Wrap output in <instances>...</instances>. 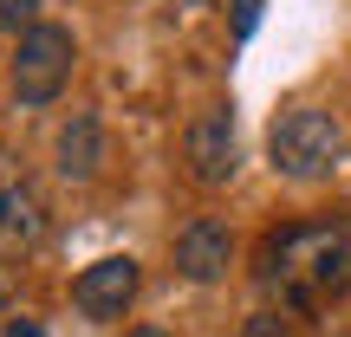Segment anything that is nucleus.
<instances>
[{"label": "nucleus", "instance_id": "obj_1", "mask_svg": "<svg viewBox=\"0 0 351 337\" xmlns=\"http://www.w3.org/2000/svg\"><path fill=\"white\" fill-rule=\"evenodd\" d=\"M254 279L280 292L287 312H319L326 299L351 292V208L326 214V221L274 227L254 253Z\"/></svg>", "mask_w": 351, "mask_h": 337}, {"label": "nucleus", "instance_id": "obj_2", "mask_svg": "<svg viewBox=\"0 0 351 337\" xmlns=\"http://www.w3.org/2000/svg\"><path fill=\"white\" fill-rule=\"evenodd\" d=\"M267 150H274V169L287 175V182H319V175L339 169V156H345V130H339V117H332V111L300 104V111H287V117L274 124Z\"/></svg>", "mask_w": 351, "mask_h": 337}, {"label": "nucleus", "instance_id": "obj_3", "mask_svg": "<svg viewBox=\"0 0 351 337\" xmlns=\"http://www.w3.org/2000/svg\"><path fill=\"white\" fill-rule=\"evenodd\" d=\"M72 59H78V39L65 33V26L39 20L33 33H20V52H13V65H7L13 98H20L26 111L52 104V98L65 91V78H72Z\"/></svg>", "mask_w": 351, "mask_h": 337}, {"label": "nucleus", "instance_id": "obj_4", "mask_svg": "<svg viewBox=\"0 0 351 337\" xmlns=\"http://www.w3.org/2000/svg\"><path fill=\"white\" fill-rule=\"evenodd\" d=\"M182 163L195 188H228L241 169V137H234V111L228 104H208V111L189 117L182 130Z\"/></svg>", "mask_w": 351, "mask_h": 337}, {"label": "nucleus", "instance_id": "obj_5", "mask_svg": "<svg viewBox=\"0 0 351 337\" xmlns=\"http://www.w3.org/2000/svg\"><path fill=\"white\" fill-rule=\"evenodd\" d=\"M137 286H143V266L130 260V253H104V260H91L85 273L72 279V305L91 325H117V318L137 305Z\"/></svg>", "mask_w": 351, "mask_h": 337}, {"label": "nucleus", "instance_id": "obj_6", "mask_svg": "<svg viewBox=\"0 0 351 337\" xmlns=\"http://www.w3.org/2000/svg\"><path fill=\"white\" fill-rule=\"evenodd\" d=\"M0 234L13 247H33L46 234V195H39L33 169L20 163V150H7V143H0Z\"/></svg>", "mask_w": 351, "mask_h": 337}, {"label": "nucleus", "instance_id": "obj_7", "mask_svg": "<svg viewBox=\"0 0 351 337\" xmlns=\"http://www.w3.org/2000/svg\"><path fill=\"white\" fill-rule=\"evenodd\" d=\"M228 266H234V234H228V221L195 214V221L176 234V273L195 279V286H215V279H228Z\"/></svg>", "mask_w": 351, "mask_h": 337}, {"label": "nucleus", "instance_id": "obj_8", "mask_svg": "<svg viewBox=\"0 0 351 337\" xmlns=\"http://www.w3.org/2000/svg\"><path fill=\"white\" fill-rule=\"evenodd\" d=\"M52 156H59V175L65 182H98V169H104V124L91 111H72V124L59 130V143H52Z\"/></svg>", "mask_w": 351, "mask_h": 337}, {"label": "nucleus", "instance_id": "obj_9", "mask_svg": "<svg viewBox=\"0 0 351 337\" xmlns=\"http://www.w3.org/2000/svg\"><path fill=\"white\" fill-rule=\"evenodd\" d=\"M0 26H13V33H33V26H39V0H0Z\"/></svg>", "mask_w": 351, "mask_h": 337}, {"label": "nucleus", "instance_id": "obj_10", "mask_svg": "<svg viewBox=\"0 0 351 337\" xmlns=\"http://www.w3.org/2000/svg\"><path fill=\"white\" fill-rule=\"evenodd\" d=\"M241 337H293V325H287V312H254L241 325Z\"/></svg>", "mask_w": 351, "mask_h": 337}, {"label": "nucleus", "instance_id": "obj_11", "mask_svg": "<svg viewBox=\"0 0 351 337\" xmlns=\"http://www.w3.org/2000/svg\"><path fill=\"white\" fill-rule=\"evenodd\" d=\"M7 337H46V331H39L33 318H13V325H7Z\"/></svg>", "mask_w": 351, "mask_h": 337}, {"label": "nucleus", "instance_id": "obj_12", "mask_svg": "<svg viewBox=\"0 0 351 337\" xmlns=\"http://www.w3.org/2000/svg\"><path fill=\"white\" fill-rule=\"evenodd\" d=\"M124 337H169V331H156V325H130Z\"/></svg>", "mask_w": 351, "mask_h": 337}, {"label": "nucleus", "instance_id": "obj_13", "mask_svg": "<svg viewBox=\"0 0 351 337\" xmlns=\"http://www.w3.org/2000/svg\"><path fill=\"white\" fill-rule=\"evenodd\" d=\"M189 7H208V0H189Z\"/></svg>", "mask_w": 351, "mask_h": 337}, {"label": "nucleus", "instance_id": "obj_14", "mask_svg": "<svg viewBox=\"0 0 351 337\" xmlns=\"http://www.w3.org/2000/svg\"><path fill=\"white\" fill-rule=\"evenodd\" d=\"M0 299H7V292H0Z\"/></svg>", "mask_w": 351, "mask_h": 337}]
</instances>
